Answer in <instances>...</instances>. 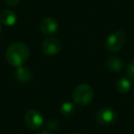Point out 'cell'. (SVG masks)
<instances>
[{"label": "cell", "mask_w": 134, "mask_h": 134, "mask_svg": "<svg viewBox=\"0 0 134 134\" xmlns=\"http://www.w3.org/2000/svg\"><path fill=\"white\" fill-rule=\"evenodd\" d=\"M30 49L23 42H14L8 46L6 52V58L9 65L13 67L23 66L30 58Z\"/></svg>", "instance_id": "obj_1"}, {"label": "cell", "mask_w": 134, "mask_h": 134, "mask_svg": "<svg viewBox=\"0 0 134 134\" xmlns=\"http://www.w3.org/2000/svg\"><path fill=\"white\" fill-rule=\"evenodd\" d=\"M70 134H80V133H78V132H72V133H70Z\"/></svg>", "instance_id": "obj_17"}, {"label": "cell", "mask_w": 134, "mask_h": 134, "mask_svg": "<svg viewBox=\"0 0 134 134\" xmlns=\"http://www.w3.org/2000/svg\"><path fill=\"white\" fill-rule=\"evenodd\" d=\"M24 123L30 130H40L44 124L43 116L39 110L30 109L26 112L24 117Z\"/></svg>", "instance_id": "obj_4"}, {"label": "cell", "mask_w": 134, "mask_h": 134, "mask_svg": "<svg viewBox=\"0 0 134 134\" xmlns=\"http://www.w3.org/2000/svg\"><path fill=\"white\" fill-rule=\"evenodd\" d=\"M107 68L109 71L114 72V73H118L120 72L124 67V62L120 57L118 56H111L109 57L106 62Z\"/></svg>", "instance_id": "obj_9"}, {"label": "cell", "mask_w": 134, "mask_h": 134, "mask_svg": "<svg viewBox=\"0 0 134 134\" xmlns=\"http://www.w3.org/2000/svg\"><path fill=\"white\" fill-rule=\"evenodd\" d=\"M38 134H52V132H51L50 130H41V131H40Z\"/></svg>", "instance_id": "obj_16"}, {"label": "cell", "mask_w": 134, "mask_h": 134, "mask_svg": "<svg viewBox=\"0 0 134 134\" xmlns=\"http://www.w3.org/2000/svg\"><path fill=\"white\" fill-rule=\"evenodd\" d=\"M118 114L113 108H102L99 109L96 114V120L97 123L103 126H109L116 122Z\"/></svg>", "instance_id": "obj_5"}, {"label": "cell", "mask_w": 134, "mask_h": 134, "mask_svg": "<svg viewBox=\"0 0 134 134\" xmlns=\"http://www.w3.org/2000/svg\"><path fill=\"white\" fill-rule=\"evenodd\" d=\"M4 1L9 7H15L17 5H19V2H20V0H4Z\"/></svg>", "instance_id": "obj_15"}, {"label": "cell", "mask_w": 134, "mask_h": 134, "mask_svg": "<svg viewBox=\"0 0 134 134\" xmlns=\"http://www.w3.org/2000/svg\"><path fill=\"white\" fill-rule=\"evenodd\" d=\"M18 18L15 12L9 9H5L0 12V21L4 25L8 27H12L17 23Z\"/></svg>", "instance_id": "obj_8"}, {"label": "cell", "mask_w": 134, "mask_h": 134, "mask_svg": "<svg viewBox=\"0 0 134 134\" xmlns=\"http://www.w3.org/2000/svg\"><path fill=\"white\" fill-rule=\"evenodd\" d=\"M15 77L20 83H28L31 79V73L30 70L24 66H20L16 68Z\"/></svg>", "instance_id": "obj_10"}, {"label": "cell", "mask_w": 134, "mask_h": 134, "mask_svg": "<svg viewBox=\"0 0 134 134\" xmlns=\"http://www.w3.org/2000/svg\"><path fill=\"white\" fill-rule=\"evenodd\" d=\"M126 42V32L117 30L110 34L106 41V48L110 52H117L123 48Z\"/></svg>", "instance_id": "obj_3"}, {"label": "cell", "mask_w": 134, "mask_h": 134, "mask_svg": "<svg viewBox=\"0 0 134 134\" xmlns=\"http://www.w3.org/2000/svg\"><path fill=\"white\" fill-rule=\"evenodd\" d=\"M75 105L73 102H64L60 107V112L64 117H68L75 113Z\"/></svg>", "instance_id": "obj_12"}, {"label": "cell", "mask_w": 134, "mask_h": 134, "mask_svg": "<svg viewBox=\"0 0 134 134\" xmlns=\"http://www.w3.org/2000/svg\"><path fill=\"white\" fill-rule=\"evenodd\" d=\"M1 30H2V28H1V24H0V34H1Z\"/></svg>", "instance_id": "obj_18"}, {"label": "cell", "mask_w": 134, "mask_h": 134, "mask_svg": "<svg viewBox=\"0 0 134 134\" xmlns=\"http://www.w3.org/2000/svg\"><path fill=\"white\" fill-rule=\"evenodd\" d=\"M40 29H41V31L45 35H52L58 30L59 24L54 18L48 17L41 20L40 24Z\"/></svg>", "instance_id": "obj_7"}, {"label": "cell", "mask_w": 134, "mask_h": 134, "mask_svg": "<svg viewBox=\"0 0 134 134\" xmlns=\"http://www.w3.org/2000/svg\"><path fill=\"white\" fill-rule=\"evenodd\" d=\"M126 72L128 76L134 81V61H131L128 63L126 67Z\"/></svg>", "instance_id": "obj_13"}, {"label": "cell", "mask_w": 134, "mask_h": 134, "mask_svg": "<svg viewBox=\"0 0 134 134\" xmlns=\"http://www.w3.org/2000/svg\"><path fill=\"white\" fill-rule=\"evenodd\" d=\"M62 48L61 41L56 38H47L42 41L41 44V50L43 53L49 56L56 55L60 52Z\"/></svg>", "instance_id": "obj_6"}, {"label": "cell", "mask_w": 134, "mask_h": 134, "mask_svg": "<svg viewBox=\"0 0 134 134\" xmlns=\"http://www.w3.org/2000/svg\"><path fill=\"white\" fill-rule=\"evenodd\" d=\"M47 127H48L49 130H56L58 128V121L54 119H51L47 121Z\"/></svg>", "instance_id": "obj_14"}, {"label": "cell", "mask_w": 134, "mask_h": 134, "mask_svg": "<svg viewBox=\"0 0 134 134\" xmlns=\"http://www.w3.org/2000/svg\"><path fill=\"white\" fill-rule=\"evenodd\" d=\"M116 87L117 90L121 94H126L130 91L131 89V83L126 77H122V78L119 79L116 84Z\"/></svg>", "instance_id": "obj_11"}, {"label": "cell", "mask_w": 134, "mask_h": 134, "mask_svg": "<svg viewBox=\"0 0 134 134\" xmlns=\"http://www.w3.org/2000/svg\"><path fill=\"white\" fill-rule=\"evenodd\" d=\"M73 98L75 104L79 106H87L94 98V91L88 85H79L73 92Z\"/></svg>", "instance_id": "obj_2"}]
</instances>
